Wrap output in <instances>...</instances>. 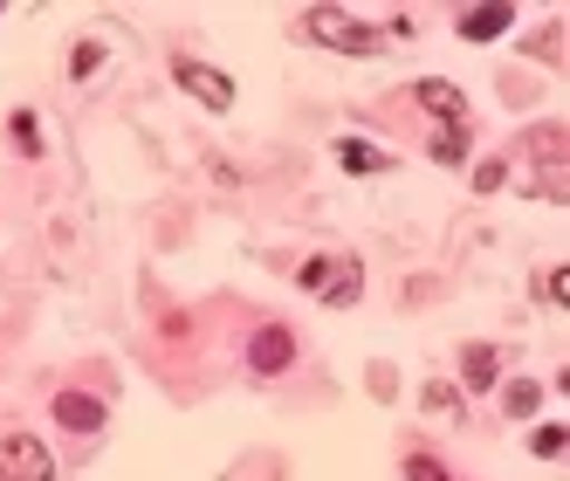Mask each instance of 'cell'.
<instances>
[{
	"instance_id": "obj_18",
	"label": "cell",
	"mask_w": 570,
	"mask_h": 481,
	"mask_svg": "<svg viewBox=\"0 0 570 481\" xmlns=\"http://www.w3.org/2000/svg\"><path fill=\"white\" fill-rule=\"evenodd\" d=\"M537 289H543V303H563V296H570V275H563V268H550Z\"/></svg>"
},
{
	"instance_id": "obj_5",
	"label": "cell",
	"mask_w": 570,
	"mask_h": 481,
	"mask_svg": "<svg viewBox=\"0 0 570 481\" xmlns=\"http://www.w3.org/2000/svg\"><path fill=\"white\" fill-rule=\"evenodd\" d=\"M56 420L69 433H97L104 426V399H90V392H56Z\"/></svg>"
},
{
	"instance_id": "obj_12",
	"label": "cell",
	"mask_w": 570,
	"mask_h": 481,
	"mask_svg": "<svg viewBox=\"0 0 570 481\" xmlns=\"http://www.w3.org/2000/svg\"><path fill=\"white\" fill-rule=\"evenodd\" d=\"M537 399H543V392H537V385H529V379H515V385H509V392H502V406H509V413H515V420H529V413H537Z\"/></svg>"
},
{
	"instance_id": "obj_11",
	"label": "cell",
	"mask_w": 570,
	"mask_h": 481,
	"mask_svg": "<svg viewBox=\"0 0 570 481\" xmlns=\"http://www.w3.org/2000/svg\"><path fill=\"white\" fill-rule=\"evenodd\" d=\"M433 158H440V166H461V158H468V125H440L433 131Z\"/></svg>"
},
{
	"instance_id": "obj_10",
	"label": "cell",
	"mask_w": 570,
	"mask_h": 481,
	"mask_svg": "<svg viewBox=\"0 0 570 481\" xmlns=\"http://www.w3.org/2000/svg\"><path fill=\"white\" fill-rule=\"evenodd\" d=\"M461 372H468V385H474V392H488V385H495V372H502V351H495V344H468Z\"/></svg>"
},
{
	"instance_id": "obj_17",
	"label": "cell",
	"mask_w": 570,
	"mask_h": 481,
	"mask_svg": "<svg viewBox=\"0 0 570 481\" xmlns=\"http://www.w3.org/2000/svg\"><path fill=\"white\" fill-rule=\"evenodd\" d=\"M104 62V42H76V56H69V76H90Z\"/></svg>"
},
{
	"instance_id": "obj_19",
	"label": "cell",
	"mask_w": 570,
	"mask_h": 481,
	"mask_svg": "<svg viewBox=\"0 0 570 481\" xmlns=\"http://www.w3.org/2000/svg\"><path fill=\"white\" fill-rule=\"evenodd\" d=\"M14 145L35 158V151H42V138H35V117H14Z\"/></svg>"
},
{
	"instance_id": "obj_3",
	"label": "cell",
	"mask_w": 570,
	"mask_h": 481,
	"mask_svg": "<svg viewBox=\"0 0 570 481\" xmlns=\"http://www.w3.org/2000/svg\"><path fill=\"white\" fill-rule=\"evenodd\" d=\"M173 84H179L186 97H199L207 110H227V104H234V76H220V69H207V62H193V56L173 62Z\"/></svg>"
},
{
	"instance_id": "obj_16",
	"label": "cell",
	"mask_w": 570,
	"mask_h": 481,
	"mask_svg": "<svg viewBox=\"0 0 570 481\" xmlns=\"http://www.w3.org/2000/svg\"><path fill=\"white\" fill-rule=\"evenodd\" d=\"M509 179V166H502V158H481V166H474V193H495Z\"/></svg>"
},
{
	"instance_id": "obj_1",
	"label": "cell",
	"mask_w": 570,
	"mask_h": 481,
	"mask_svg": "<svg viewBox=\"0 0 570 481\" xmlns=\"http://www.w3.org/2000/svg\"><path fill=\"white\" fill-rule=\"evenodd\" d=\"M309 35L323 49H344V56H372L379 49V35L364 28V21H351L344 8H309Z\"/></svg>"
},
{
	"instance_id": "obj_15",
	"label": "cell",
	"mask_w": 570,
	"mask_h": 481,
	"mask_svg": "<svg viewBox=\"0 0 570 481\" xmlns=\"http://www.w3.org/2000/svg\"><path fill=\"white\" fill-rule=\"evenodd\" d=\"M405 481H454V474H446L433 454H413V461H405Z\"/></svg>"
},
{
	"instance_id": "obj_4",
	"label": "cell",
	"mask_w": 570,
	"mask_h": 481,
	"mask_svg": "<svg viewBox=\"0 0 570 481\" xmlns=\"http://www.w3.org/2000/svg\"><path fill=\"white\" fill-rule=\"evenodd\" d=\"M248 365H255L262 379H282V372L296 365V337L282 331V324H262V331H255V344H248Z\"/></svg>"
},
{
	"instance_id": "obj_6",
	"label": "cell",
	"mask_w": 570,
	"mask_h": 481,
	"mask_svg": "<svg viewBox=\"0 0 570 481\" xmlns=\"http://www.w3.org/2000/svg\"><path fill=\"white\" fill-rule=\"evenodd\" d=\"M413 104H426L440 125H461V104H468V97H461L454 84H440V76H426V84H413Z\"/></svg>"
},
{
	"instance_id": "obj_14",
	"label": "cell",
	"mask_w": 570,
	"mask_h": 481,
	"mask_svg": "<svg viewBox=\"0 0 570 481\" xmlns=\"http://www.w3.org/2000/svg\"><path fill=\"white\" fill-rule=\"evenodd\" d=\"M331 268H337V262H331V255H309V262H303V268H296V283H303V289H309V296H316V289H323V283H331Z\"/></svg>"
},
{
	"instance_id": "obj_13",
	"label": "cell",
	"mask_w": 570,
	"mask_h": 481,
	"mask_svg": "<svg viewBox=\"0 0 570 481\" xmlns=\"http://www.w3.org/2000/svg\"><path fill=\"white\" fill-rule=\"evenodd\" d=\"M529 448H537L543 461H557V454L570 448V426H537V433H529Z\"/></svg>"
},
{
	"instance_id": "obj_8",
	"label": "cell",
	"mask_w": 570,
	"mask_h": 481,
	"mask_svg": "<svg viewBox=\"0 0 570 481\" xmlns=\"http://www.w3.org/2000/svg\"><path fill=\"white\" fill-rule=\"evenodd\" d=\"M337 166H344V173H385L392 158H385L372 138H337Z\"/></svg>"
},
{
	"instance_id": "obj_7",
	"label": "cell",
	"mask_w": 570,
	"mask_h": 481,
	"mask_svg": "<svg viewBox=\"0 0 570 481\" xmlns=\"http://www.w3.org/2000/svg\"><path fill=\"white\" fill-rule=\"evenodd\" d=\"M509 21H515V8H468L461 35H468V42H495V35H509Z\"/></svg>"
},
{
	"instance_id": "obj_2",
	"label": "cell",
	"mask_w": 570,
	"mask_h": 481,
	"mask_svg": "<svg viewBox=\"0 0 570 481\" xmlns=\"http://www.w3.org/2000/svg\"><path fill=\"white\" fill-rule=\"evenodd\" d=\"M0 481H56V461L35 433H8L0 440Z\"/></svg>"
},
{
	"instance_id": "obj_9",
	"label": "cell",
	"mask_w": 570,
	"mask_h": 481,
	"mask_svg": "<svg viewBox=\"0 0 570 481\" xmlns=\"http://www.w3.org/2000/svg\"><path fill=\"white\" fill-rule=\"evenodd\" d=\"M316 296H323V303H331V310H344V303H357V296H364V275H357V262H337V268H331V283H323Z\"/></svg>"
}]
</instances>
